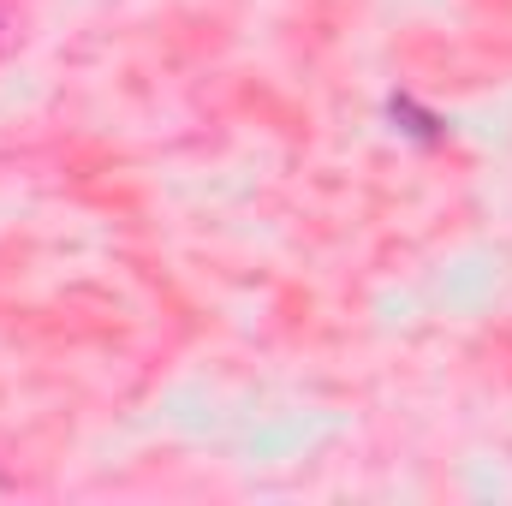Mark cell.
<instances>
[{
	"label": "cell",
	"instance_id": "obj_1",
	"mask_svg": "<svg viewBox=\"0 0 512 506\" xmlns=\"http://www.w3.org/2000/svg\"><path fill=\"white\" fill-rule=\"evenodd\" d=\"M0 36H6V18H0Z\"/></svg>",
	"mask_w": 512,
	"mask_h": 506
}]
</instances>
